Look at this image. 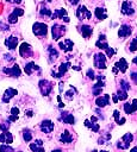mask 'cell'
Listing matches in <instances>:
<instances>
[{"instance_id":"cell-1","label":"cell","mask_w":137,"mask_h":152,"mask_svg":"<svg viewBox=\"0 0 137 152\" xmlns=\"http://www.w3.org/2000/svg\"><path fill=\"white\" fill-rule=\"evenodd\" d=\"M38 86H39V89H41L42 95H44V96H48L51 93L52 88H54L52 87V83L50 81H48V80H41L39 83H38Z\"/></svg>"},{"instance_id":"cell-2","label":"cell","mask_w":137,"mask_h":152,"mask_svg":"<svg viewBox=\"0 0 137 152\" xmlns=\"http://www.w3.org/2000/svg\"><path fill=\"white\" fill-rule=\"evenodd\" d=\"M64 33H66V27L64 26L58 25V24H54L52 25V27H51V34H52L54 40H58Z\"/></svg>"},{"instance_id":"cell-3","label":"cell","mask_w":137,"mask_h":152,"mask_svg":"<svg viewBox=\"0 0 137 152\" xmlns=\"http://www.w3.org/2000/svg\"><path fill=\"white\" fill-rule=\"evenodd\" d=\"M132 140H133V135H132L131 133H125V134L123 135L122 140H119V141H118L117 147H118V148H122V150L127 148V147L130 146V144H131V141H132Z\"/></svg>"},{"instance_id":"cell-4","label":"cell","mask_w":137,"mask_h":152,"mask_svg":"<svg viewBox=\"0 0 137 152\" xmlns=\"http://www.w3.org/2000/svg\"><path fill=\"white\" fill-rule=\"evenodd\" d=\"M32 31L36 36H45L48 33V26L44 23H35L32 26Z\"/></svg>"},{"instance_id":"cell-5","label":"cell","mask_w":137,"mask_h":152,"mask_svg":"<svg viewBox=\"0 0 137 152\" xmlns=\"http://www.w3.org/2000/svg\"><path fill=\"white\" fill-rule=\"evenodd\" d=\"M94 66L98 69H106V56L101 52L94 55Z\"/></svg>"},{"instance_id":"cell-6","label":"cell","mask_w":137,"mask_h":152,"mask_svg":"<svg viewBox=\"0 0 137 152\" xmlns=\"http://www.w3.org/2000/svg\"><path fill=\"white\" fill-rule=\"evenodd\" d=\"M19 53H20L21 57L29 58V57H31L33 55V50H32V48H31V45L29 43H21V45L19 48Z\"/></svg>"},{"instance_id":"cell-7","label":"cell","mask_w":137,"mask_h":152,"mask_svg":"<svg viewBox=\"0 0 137 152\" xmlns=\"http://www.w3.org/2000/svg\"><path fill=\"white\" fill-rule=\"evenodd\" d=\"M76 17L82 20V19H91L92 18V13L87 10V7L85 5H80L79 8L76 10Z\"/></svg>"},{"instance_id":"cell-8","label":"cell","mask_w":137,"mask_h":152,"mask_svg":"<svg viewBox=\"0 0 137 152\" xmlns=\"http://www.w3.org/2000/svg\"><path fill=\"white\" fill-rule=\"evenodd\" d=\"M2 72L10 75L11 77H19L20 74H21V70H20V68L18 66V64H14V65L11 66V68H4V69H2Z\"/></svg>"},{"instance_id":"cell-9","label":"cell","mask_w":137,"mask_h":152,"mask_svg":"<svg viewBox=\"0 0 137 152\" xmlns=\"http://www.w3.org/2000/svg\"><path fill=\"white\" fill-rule=\"evenodd\" d=\"M71 66V64L69 63V62H66V63H61L60 64V66H58V72H55V71H52V76L54 77H56V78H60V77H62L66 72H67V70L69 69Z\"/></svg>"},{"instance_id":"cell-10","label":"cell","mask_w":137,"mask_h":152,"mask_svg":"<svg viewBox=\"0 0 137 152\" xmlns=\"http://www.w3.org/2000/svg\"><path fill=\"white\" fill-rule=\"evenodd\" d=\"M23 14H24V10H21V8H14L12 11V13L8 15V23L10 24L17 23L18 21V17H20Z\"/></svg>"},{"instance_id":"cell-11","label":"cell","mask_w":137,"mask_h":152,"mask_svg":"<svg viewBox=\"0 0 137 152\" xmlns=\"http://www.w3.org/2000/svg\"><path fill=\"white\" fill-rule=\"evenodd\" d=\"M39 127H41V131L44 133H51L54 131V124L50 120H43L41 122Z\"/></svg>"},{"instance_id":"cell-12","label":"cell","mask_w":137,"mask_h":152,"mask_svg":"<svg viewBox=\"0 0 137 152\" xmlns=\"http://www.w3.org/2000/svg\"><path fill=\"white\" fill-rule=\"evenodd\" d=\"M131 32H132L131 26L124 24V25H122V26L119 27V30H118V36H119L120 38H125V37H129V36L131 34Z\"/></svg>"},{"instance_id":"cell-13","label":"cell","mask_w":137,"mask_h":152,"mask_svg":"<svg viewBox=\"0 0 137 152\" xmlns=\"http://www.w3.org/2000/svg\"><path fill=\"white\" fill-rule=\"evenodd\" d=\"M17 94H18V91H17L15 89H13V88H7V89H6V91L4 93L2 102H4V103H8V102H10V100H11L14 95H17Z\"/></svg>"},{"instance_id":"cell-14","label":"cell","mask_w":137,"mask_h":152,"mask_svg":"<svg viewBox=\"0 0 137 152\" xmlns=\"http://www.w3.org/2000/svg\"><path fill=\"white\" fill-rule=\"evenodd\" d=\"M5 45H6L10 50H14V49L18 46V38H17L15 36H10L8 38H6Z\"/></svg>"},{"instance_id":"cell-15","label":"cell","mask_w":137,"mask_h":152,"mask_svg":"<svg viewBox=\"0 0 137 152\" xmlns=\"http://www.w3.org/2000/svg\"><path fill=\"white\" fill-rule=\"evenodd\" d=\"M58 45H60V48L64 51V52H69V51H71L73 50V46H74V43L70 40V39H64L63 42H58Z\"/></svg>"},{"instance_id":"cell-16","label":"cell","mask_w":137,"mask_h":152,"mask_svg":"<svg viewBox=\"0 0 137 152\" xmlns=\"http://www.w3.org/2000/svg\"><path fill=\"white\" fill-rule=\"evenodd\" d=\"M133 12H135V10L131 7L130 1H127V0L123 1V4H122V13L125 14V15H131V14H133Z\"/></svg>"},{"instance_id":"cell-17","label":"cell","mask_w":137,"mask_h":152,"mask_svg":"<svg viewBox=\"0 0 137 152\" xmlns=\"http://www.w3.org/2000/svg\"><path fill=\"white\" fill-rule=\"evenodd\" d=\"M60 120H62L64 124H69V125H73V124L75 122V118L73 116V114L67 113V112H62V113H61Z\"/></svg>"},{"instance_id":"cell-18","label":"cell","mask_w":137,"mask_h":152,"mask_svg":"<svg viewBox=\"0 0 137 152\" xmlns=\"http://www.w3.org/2000/svg\"><path fill=\"white\" fill-rule=\"evenodd\" d=\"M95 45H96V48H99V49L106 50V49L108 48V43H107V40H106V36H105V34H100V36H99V39L95 42Z\"/></svg>"},{"instance_id":"cell-19","label":"cell","mask_w":137,"mask_h":152,"mask_svg":"<svg viewBox=\"0 0 137 152\" xmlns=\"http://www.w3.org/2000/svg\"><path fill=\"white\" fill-rule=\"evenodd\" d=\"M30 148L33 152H44V147H43V141L41 139L35 140V142L30 144Z\"/></svg>"},{"instance_id":"cell-20","label":"cell","mask_w":137,"mask_h":152,"mask_svg":"<svg viewBox=\"0 0 137 152\" xmlns=\"http://www.w3.org/2000/svg\"><path fill=\"white\" fill-rule=\"evenodd\" d=\"M79 30H80V32H81L83 38H89L92 36V33H93V28L89 25H82V26L79 27Z\"/></svg>"},{"instance_id":"cell-21","label":"cell","mask_w":137,"mask_h":152,"mask_svg":"<svg viewBox=\"0 0 137 152\" xmlns=\"http://www.w3.org/2000/svg\"><path fill=\"white\" fill-rule=\"evenodd\" d=\"M0 142H6L7 145H10L11 142H13V135L11 132L6 131L4 133L0 134Z\"/></svg>"},{"instance_id":"cell-22","label":"cell","mask_w":137,"mask_h":152,"mask_svg":"<svg viewBox=\"0 0 137 152\" xmlns=\"http://www.w3.org/2000/svg\"><path fill=\"white\" fill-rule=\"evenodd\" d=\"M108 102H110V95L108 94H105L101 97H98L95 100V103H96L98 107H105V106L108 104Z\"/></svg>"},{"instance_id":"cell-23","label":"cell","mask_w":137,"mask_h":152,"mask_svg":"<svg viewBox=\"0 0 137 152\" xmlns=\"http://www.w3.org/2000/svg\"><path fill=\"white\" fill-rule=\"evenodd\" d=\"M127 66H129V64H127V62L125 61V58H120V59L114 64V68H116L117 70H120L122 72H125L126 69H127Z\"/></svg>"},{"instance_id":"cell-24","label":"cell","mask_w":137,"mask_h":152,"mask_svg":"<svg viewBox=\"0 0 137 152\" xmlns=\"http://www.w3.org/2000/svg\"><path fill=\"white\" fill-rule=\"evenodd\" d=\"M94 15L99 19V20H104L107 18V13H106V10L102 8V7H96L95 11H94Z\"/></svg>"},{"instance_id":"cell-25","label":"cell","mask_w":137,"mask_h":152,"mask_svg":"<svg viewBox=\"0 0 137 152\" xmlns=\"http://www.w3.org/2000/svg\"><path fill=\"white\" fill-rule=\"evenodd\" d=\"M35 70H39V66L36 65L35 62H29V63L25 65V68H24V71H25V74H27V75H31L32 71H35Z\"/></svg>"},{"instance_id":"cell-26","label":"cell","mask_w":137,"mask_h":152,"mask_svg":"<svg viewBox=\"0 0 137 152\" xmlns=\"http://www.w3.org/2000/svg\"><path fill=\"white\" fill-rule=\"evenodd\" d=\"M60 140H61V142L69 144V142H71V141H73V137L70 135L69 131L64 129V131H63V133H62V134H61V137H60Z\"/></svg>"},{"instance_id":"cell-27","label":"cell","mask_w":137,"mask_h":152,"mask_svg":"<svg viewBox=\"0 0 137 152\" xmlns=\"http://www.w3.org/2000/svg\"><path fill=\"white\" fill-rule=\"evenodd\" d=\"M64 17H67V11L64 8H58V10H55L54 14L51 15V18H58V19H63Z\"/></svg>"},{"instance_id":"cell-28","label":"cell","mask_w":137,"mask_h":152,"mask_svg":"<svg viewBox=\"0 0 137 152\" xmlns=\"http://www.w3.org/2000/svg\"><path fill=\"white\" fill-rule=\"evenodd\" d=\"M48 51H49V63H52L58 57V52L52 46H49L48 48Z\"/></svg>"},{"instance_id":"cell-29","label":"cell","mask_w":137,"mask_h":152,"mask_svg":"<svg viewBox=\"0 0 137 152\" xmlns=\"http://www.w3.org/2000/svg\"><path fill=\"white\" fill-rule=\"evenodd\" d=\"M113 116H114V120H116V122L118 124V125H124V122H125V119L124 118H120V113H119V110H114L113 112Z\"/></svg>"},{"instance_id":"cell-30","label":"cell","mask_w":137,"mask_h":152,"mask_svg":"<svg viewBox=\"0 0 137 152\" xmlns=\"http://www.w3.org/2000/svg\"><path fill=\"white\" fill-rule=\"evenodd\" d=\"M85 126H86V127H88V128H91L93 132H98V131H99V128H100V126H99L98 124H94V122H93V124H91V121H89V120H86V121H85Z\"/></svg>"},{"instance_id":"cell-31","label":"cell","mask_w":137,"mask_h":152,"mask_svg":"<svg viewBox=\"0 0 137 152\" xmlns=\"http://www.w3.org/2000/svg\"><path fill=\"white\" fill-rule=\"evenodd\" d=\"M23 138H24V140H25L26 142H29V141L32 140V133H31V131H30L29 128H25V129L23 131Z\"/></svg>"},{"instance_id":"cell-32","label":"cell","mask_w":137,"mask_h":152,"mask_svg":"<svg viewBox=\"0 0 137 152\" xmlns=\"http://www.w3.org/2000/svg\"><path fill=\"white\" fill-rule=\"evenodd\" d=\"M124 110H125V113L126 114H132L133 112H136V108L133 107V104L132 103H125L124 104Z\"/></svg>"},{"instance_id":"cell-33","label":"cell","mask_w":137,"mask_h":152,"mask_svg":"<svg viewBox=\"0 0 137 152\" xmlns=\"http://www.w3.org/2000/svg\"><path fill=\"white\" fill-rule=\"evenodd\" d=\"M117 96H118V100L119 101H124L127 99V91L123 90V89H119L118 93H117Z\"/></svg>"},{"instance_id":"cell-34","label":"cell","mask_w":137,"mask_h":152,"mask_svg":"<svg viewBox=\"0 0 137 152\" xmlns=\"http://www.w3.org/2000/svg\"><path fill=\"white\" fill-rule=\"evenodd\" d=\"M0 152H14V148L7 144H2L0 145Z\"/></svg>"},{"instance_id":"cell-35","label":"cell","mask_w":137,"mask_h":152,"mask_svg":"<svg viewBox=\"0 0 137 152\" xmlns=\"http://www.w3.org/2000/svg\"><path fill=\"white\" fill-rule=\"evenodd\" d=\"M41 14H42V15H46V17H51V15H52V12H51V10H49L46 6H42Z\"/></svg>"},{"instance_id":"cell-36","label":"cell","mask_w":137,"mask_h":152,"mask_svg":"<svg viewBox=\"0 0 137 152\" xmlns=\"http://www.w3.org/2000/svg\"><path fill=\"white\" fill-rule=\"evenodd\" d=\"M10 120H7V121H2L1 124H0V128H1V131L2 132H6V131H8V128H10Z\"/></svg>"},{"instance_id":"cell-37","label":"cell","mask_w":137,"mask_h":152,"mask_svg":"<svg viewBox=\"0 0 137 152\" xmlns=\"http://www.w3.org/2000/svg\"><path fill=\"white\" fill-rule=\"evenodd\" d=\"M129 50H130L131 52H133V51H136V50H137V37H136V38H133V39H132V42L130 43V48H129Z\"/></svg>"},{"instance_id":"cell-38","label":"cell","mask_w":137,"mask_h":152,"mask_svg":"<svg viewBox=\"0 0 137 152\" xmlns=\"http://www.w3.org/2000/svg\"><path fill=\"white\" fill-rule=\"evenodd\" d=\"M120 89H123V90L127 91V90L130 89V84H129L125 80H120Z\"/></svg>"},{"instance_id":"cell-39","label":"cell","mask_w":137,"mask_h":152,"mask_svg":"<svg viewBox=\"0 0 137 152\" xmlns=\"http://www.w3.org/2000/svg\"><path fill=\"white\" fill-rule=\"evenodd\" d=\"M114 53H116V50H114L113 48H110V46H108V48L106 49V55H107L108 57H112Z\"/></svg>"},{"instance_id":"cell-40","label":"cell","mask_w":137,"mask_h":152,"mask_svg":"<svg viewBox=\"0 0 137 152\" xmlns=\"http://www.w3.org/2000/svg\"><path fill=\"white\" fill-rule=\"evenodd\" d=\"M73 95H74L73 89H70V90H68V91L64 94V97H66L67 100H73Z\"/></svg>"},{"instance_id":"cell-41","label":"cell","mask_w":137,"mask_h":152,"mask_svg":"<svg viewBox=\"0 0 137 152\" xmlns=\"http://www.w3.org/2000/svg\"><path fill=\"white\" fill-rule=\"evenodd\" d=\"M101 90H102V88H92V91H93V95L94 96L100 95L101 94Z\"/></svg>"},{"instance_id":"cell-42","label":"cell","mask_w":137,"mask_h":152,"mask_svg":"<svg viewBox=\"0 0 137 152\" xmlns=\"http://www.w3.org/2000/svg\"><path fill=\"white\" fill-rule=\"evenodd\" d=\"M87 76H88L91 80H94V78H95V75H94L93 69H88V70H87Z\"/></svg>"},{"instance_id":"cell-43","label":"cell","mask_w":137,"mask_h":152,"mask_svg":"<svg viewBox=\"0 0 137 152\" xmlns=\"http://www.w3.org/2000/svg\"><path fill=\"white\" fill-rule=\"evenodd\" d=\"M11 114L18 116V114H19V108H18V107H12V108H11Z\"/></svg>"},{"instance_id":"cell-44","label":"cell","mask_w":137,"mask_h":152,"mask_svg":"<svg viewBox=\"0 0 137 152\" xmlns=\"http://www.w3.org/2000/svg\"><path fill=\"white\" fill-rule=\"evenodd\" d=\"M0 28H1L2 31H8V30H10L8 25H6V24H4V23H0Z\"/></svg>"},{"instance_id":"cell-45","label":"cell","mask_w":137,"mask_h":152,"mask_svg":"<svg viewBox=\"0 0 137 152\" xmlns=\"http://www.w3.org/2000/svg\"><path fill=\"white\" fill-rule=\"evenodd\" d=\"M5 59H7L8 62H13V61H14V57H13L12 55L7 53V55H5Z\"/></svg>"},{"instance_id":"cell-46","label":"cell","mask_w":137,"mask_h":152,"mask_svg":"<svg viewBox=\"0 0 137 152\" xmlns=\"http://www.w3.org/2000/svg\"><path fill=\"white\" fill-rule=\"evenodd\" d=\"M57 101H58V108H63L64 104H63V102H62V100H61V95L57 96Z\"/></svg>"},{"instance_id":"cell-47","label":"cell","mask_w":137,"mask_h":152,"mask_svg":"<svg viewBox=\"0 0 137 152\" xmlns=\"http://www.w3.org/2000/svg\"><path fill=\"white\" fill-rule=\"evenodd\" d=\"M131 80L135 83H137V72H131Z\"/></svg>"},{"instance_id":"cell-48","label":"cell","mask_w":137,"mask_h":152,"mask_svg":"<svg viewBox=\"0 0 137 152\" xmlns=\"http://www.w3.org/2000/svg\"><path fill=\"white\" fill-rule=\"evenodd\" d=\"M8 120H10V121H17V120H18V116H17V115H12V114H11V115L8 116Z\"/></svg>"},{"instance_id":"cell-49","label":"cell","mask_w":137,"mask_h":152,"mask_svg":"<svg viewBox=\"0 0 137 152\" xmlns=\"http://www.w3.org/2000/svg\"><path fill=\"white\" fill-rule=\"evenodd\" d=\"M112 97H113V102H114V103H117V102L119 101V100H118V96H117V94H113V95H112Z\"/></svg>"},{"instance_id":"cell-50","label":"cell","mask_w":137,"mask_h":152,"mask_svg":"<svg viewBox=\"0 0 137 152\" xmlns=\"http://www.w3.org/2000/svg\"><path fill=\"white\" fill-rule=\"evenodd\" d=\"M69 2H70L71 5H76V4L79 2V0H69Z\"/></svg>"},{"instance_id":"cell-51","label":"cell","mask_w":137,"mask_h":152,"mask_svg":"<svg viewBox=\"0 0 137 152\" xmlns=\"http://www.w3.org/2000/svg\"><path fill=\"white\" fill-rule=\"evenodd\" d=\"M91 121L92 122H95L96 121V116H91Z\"/></svg>"},{"instance_id":"cell-52","label":"cell","mask_w":137,"mask_h":152,"mask_svg":"<svg viewBox=\"0 0 137 152\" xmlns=\"http://www.w3.org/2000/svg\"><path fill=\"white\" fill-rule=\"evenodd\" d=\"M26 115H27V116H32V112H31V110H27V112H26Z\"/></svg>"},{"instance_id":"cell-53","label":"cell","mask_w":137,"mask_h":152,"mask_svg":"<svg viewBox=\"0 0 137 152\" xmlns=\"http://www.w3.org/2000/svg\"><path fill=\"white\" fill-rule=\"evenodd\" d=\"M62 20H64L66 23H69V18H68V17H64V18H63Z\"/></svg>"},{"instance_id":"cell-54","label":"cell","mask_w":137,"mask_h":152,"mask_svg":"<svg viewBox=\"0 0 137 152\" xmlns=\"http://www.w3.org/2000/svg\"><path fill=\"white\" fill-rule=\"evenodd\" d=\"M130 152H137V147H132V148L130 150Z\"/></svg>"},{"instance_id":"cell-55","label":"cell","mask_w":137,"mask_h":152,"mask_svg":"<svg viewBox=\"0 0 137 152\" xmlns=\"http://www.w3.org/2000/svg\"><path fill=\"white\" fill-rule=\"evenodd\" d=\"M62 89H63V83L61 82V83H60V91H62Z\"/></svg>"},{"instance_id":"cell-56","label":"cell","mask_w":137,"mask_h":152,"mask_svg":"<svg viewBox=\"0 0 137 152\" xmlns=\"http://www.w3.org/2000/svg\"><path fill=\"white\" fill-rule=\"evenodd\" d=\"M132 62H133V63H135V64H137V57H135V58H133V59H132Z\"/></svg>"},{"instance_id":"cell-57","label":"cell","mask_w":137,"mask_h":152,"mask_svg":"<svg viewBox=\"0 0 137 152\" xmlns=\"http://www.w3.org/2000/svg\"><path fill=\"white\" fill-rule=\"evenodd\" d=\"M13 1H14L15 4H20V2H21V0H13Z\"/></svg>"},{"instance_id":"cell-58","label":"cell","mask_w":137,"mask_h":152,"mask_svg":"<svg viewBox=\"0 0 137 152\" xmlns=\"http://www.w3.org/2000/svg\"><path fill=\"white\" fill-rule=\"evenodd\" d=\"M51 152H62V151H61V150H52Z\"/></svg>"},{"instance_id":"cell-59","label":"cell","mask_w":137,"mask_h":152,"mask_svg":"<svg viewBox=\"0 0 137 152\" xmlns=\"http://www.w3.org/2000/svg\"><path fill=\"white\" fill-rule=\"evenodd\" d=\"M93 152H98V151H95V150H94ZM99 152H107V151H99Z\"/></svg>"},{"instance_id":"cell-60","label":"cell","mask_w":137,"mask_h":152,"mask_svg":"<svg viewBox=\"0 0 137 152\" xmlns=\"http://www.w3.org/2000/svg\"><path fill=\"white\" fill-rule=\"evenodd\" d=\"M6 1H12V0H6Z\"/></svg>"},{"instance_id":"cell-61","label":"cell","mask_w":137,"mask_h":152,"mask_svg":"<svg viewBox=\"0 0 137 152\" xmlns=\"http://www.w3.org/2000/svg\"><path fill=\"white\" fill-rule=\"evenodd\" d=\"M48 1H49V2H50V1H51V0H48Z\"/></svg>"},{"instance_id":"cell-62","label":"cell","mask_w":137,"mask_h":152,"mask_svg":"<svg viewBox=\"0 0 137 152\" xmlns=\"http://www.w3.org/2000/svg\"><path fill=\"white\" fill-rule=\"evenodd\" d=\"M19 152H21V151H19Z\"/></svg>"}]
</instances>
